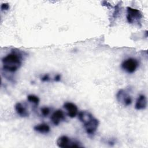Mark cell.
Segmentation results:
<instances>
[{"label":"cell","instance_id":"cell-2","mask_svg":"<svg viewBox=\"0 0 148 148\" xmlns=\"http://www.w3.org/2000/svg\"><path fill=\"white\" fill-rule=\"evenodd\" d=\"M77 115L79 120L83 124L86 133L89 135H94L98 128L99 120L87 111H81Z\"/></svg>","mask_w":148,"mask_h":148},{"label":"cell","instance_id":"cell-8","mask_svg":"<svg viewBox=\"0 0 148 148\" xmlns=\"http://www.w3.org/2000/svg\"><path fill=\"white\" fill-rule=\"evenodd\" d=\"M63 106L67 111L68 116L71 118L75 117L78 114V109L77 106L75 103L70 102H67L64 103Z\"/></svg>","mask_w":148,"mask_h":148},{"label":"cell","instance_id":"cell-3","mask_svg":"<svg viewBox=\"0 0 148 148\" xmlns=\"http://www.w3.org/2000/svg\"><path fill=\"white\" fill-rule=\"evenodd\" d=\"M142 18V13L139 10L130 6L127 8V20L129 24L140 25Z\"/></svg>","mask_w":148,"mask_h":148},{"label":"cell","instance_id":"cell-6","mask_svg":"<svg viewBox=\"0 0 148 148\" xmlns=\"http://www.w3.org/2000/svg\"><path fill=\"white\" fill-rule=\"evenodd\" d=\"M116 98L119 102L125 106H128L132 103L131 97L123 89H121L117 92Z\"/></svg>","mask_w":148,"mask_h":148},{"label":"cell","instance_id":"cell-16","mask_svg":"<svg viewBox=\"0 0 148 148\" xmlns=\"http://www.w3.org/2000/svg\"><path fill=\"white\" fill-rule=\"evenodd\" d=\"M41 80L42 82H49L50 80V77L48 74H46L41 77Z\"/></svg>","mask_w":148,"mask_h":148},{"label":"cell","instance_id":"cell-14","mask_svg":"<svg viewBox=\"0 0 148 148\" xmlns=\"http://www.w3.org/2000/svg\"><path fill=\"white\" fill-rule=\"evenodd\" d=\"M119 12H120V7H119V4H117L116 6H115L114 10L113 13V17L114 18H116L117 16L119 14Z\"/></svg>","mask_w":148,"mask_h":148},{"label":"cell","instance_id":"cell-4","mask_svg":"<svg viewBox=\"0 0 148 148\" xmlns=\"http://www.w3.org/2000/svg\"><path fill=\"white\" fill-rule=\"evenodd\" d=\"M57 145L59 147H82L80 143L77 140H72L65 135L60 136L57 140Z\"/></svg>","mask_w":148,"mask_h":148},{"label":"cell","instance_id":"cell-11","mask_svg":"<svg viewBox=\"0 0 148 148\" xmlns=\"http://www.w3.org/2000/svg\"><path fill=\"white\" fill-rule=\"evenodd\" d=\"M34 131L43 134H48L50 131V128L46 123H40L36 125L34 127Z\"/></svg>","mask_w":148,"mask_h":148},{"label":"cell","instance_id":"cell-13","mask_svg":"<svg viewBox=\"0 0 148 148\" xmlns=\"http://www.w3.org/2000/svg\"><path fill=\"white\" fill-rule=\"evenodd\" d=\"M40 112H41L42 114L44 117H46L50 113V109L49 108H47V107H43L42 108H41Z\"/></svg>","mask_w":148,"mask_h":148},{"label":"cell","instance_id":"cell-9","mask_svg":"<svg viewBox=\"0 0 148 148\" xmlns=\"http://www.w3.org/2000/svg\"><path fill=\"white\" fill-rule=\"evenodd\" d=\"M147 98L145 95H140L138 98L136 99L135 105V108L138 110H144L147 107Z\"/></svg>","mask_w":148,"mask_h":148},{"label":"cell","instance_id":"cell-10","mask_svg":"<svg viewBox=\"0 0 148 148\" xmlns=\"http://www.w3.org/2000/svg\"><path fill=\"white\" fill-rule=\"evenodd\" d=\"M14 109L18 116L21 117H27L29 116V112L26 108L20 102H17L14 105Z\"/></svg>","mask_w":148,"mask_h":148},{"label":"cell","instance_id":"cell-17","mask_svg":"<svg viewBox=\"0 0 148 148\" xmlns=\"http://www.w3.org/2000/svg\"><path fill=\"white\" fill-rule=\"evenodd\" d=\"M61 78V76L60 75L58 74V75H56L55 77H54V80L55 82H59V81H60Z\"/></svg>","mask_w":148,"mask_h":148},{"label":"cell","instance_id":"cell-1","mask_svg":"<svg viewBox=\"0 0 148 148\" xmlns=\"http://www.w3.org/2000/svg\"><path fill=\"white\" fill-rule=\"evenodd\" d=\"M2 68L8 72H15L21 66L22 56L20 53L12 51L2 59Z\"/></svg>","mask_w":148,"mask_h":148},{"label":"cell","instance_id":"cell-5","mask_svg":"<svg viewBox=\"0 0 148 148\" xmlns=\"http://www.w3.org/2000/svg\"><path fill=\"white\" fill-rule=\"evenodd\" d=\"M121 66L122 69L127 73H133L138 68L139 62L135 58H129L124 61Z\"/></svg>","mask_w":148,"mask_h":148},{"label":"cell","instance_id":"cell-7","mask_svg":"<svg viewBox=\"0 0 148 148\" xmlns=\"http://www.w3.org/2000/svg\"><path fill=\"white\" fill-rule=\"evenodd\" d=\"M50 120L54 125H58L61 122L65 120V114L62 110L58 109L54 111L51 114Z\"/></svg>","mask_w":148,"mask_h":148},{"label":"cell","instance_id":"cell-15","mask_svg":"<svg viewBox=\"0 0 148 148\" xmlns=\"http://www.w3.org/2000/svg\"><path fill=\"white\" fill-rule=\"evenodd\" d=\"M10 8V6L8 3H3L1 6V11H5L9 10Z\"/></svg>","mask_w":148,"mask_h":148},{"label":"cell","instance_id":"cell-12","mask_svg":"<svg viewBox=\"0 0 148 148\" xmlns=\"http://www.w3.org/2000/svg\"><path fill=\"white\" fill-rule=\"evenodd\" d=\"M27 100L31 102L32 103L34 104H35V105H38L39 103L40 99L38 98V97L33 95V94H29L27 96Z\"/></svg>","mask_w":148,"mask_h":148}]
</instances>
